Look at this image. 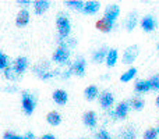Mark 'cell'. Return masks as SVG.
I'll use <instances>...</instances> for the list:
<instances>
[{
	"label": "cell",
	"mask_w": 159,
	"mask_h": 139,
	"mask_svg": "<svg viewBox=\"0 0 159 139\" xmlns=\"http://www.w3.org/2000/svg\"><path fill=\"white\" fill-rule=\"evenodd\" d=\"M56 25H57L59 36H60L61 39H66L67 36L70 35V31H71V24H70L69 17H67L66 14H59Z\"/></svg>",
	"instance_id": "cell-1"
},
{
	"label": "cell",
	"mask_w": 159,
	"mask_h": 139,
	"mask_svg": "<svg viewBox=\"0 0 159 139\" xmlns=\"http://www.w3.org/2000/svg\"><path fill=\"white\" fill-rule=\"evenodd\" d=\"M21 104H22V110L27 115H31L35 110V106H36V99L35 96H32L28 90L22 92V98H21Z\"/></svg>",
	"instance_id": "cell-2"
},
{
	"label": "cell",
	"mask_w": 159,
	"mask_h": 139,
	"mask_svg": "<svg viewBox=\"0 0 159 139\" xmlns=\"http://www.w3.org/2000/svg\"><path fill=\"white\" fill-rule=\"evenodd\" d=\"M69 57H70V50L64 46H59L53 52V56H52L53 61H56L59 64H66L69 61Z\"/></svg>",
	"instance_id": "cell-3"
},
{
	"label": "cell",
	"mask_w": 159,
	"mask_h": 139,
	"mask_svg": "<svg viewBox=\"0 0 159 139\" xmlns=\"http://www.w3.org/2000/svg\"><path fill=\"white\" fill-rule=\"evenodd\" d=\"M138 53H140V49H138L137 45H131V46H129L126 49V52H124V54H123V63L124 64H131L133 61L137 59Z\"/></svg>",
	"instance_id": "cell-4"
},
{
	"label": "cell",
	"mask_w": 159,
	"mask_h": 139,
	"mask_svg": "<svg viewBox=\"0 0 159 139\" xmlns=\"http://www.w3.org/2000/svg\"><path fill=\"white\" fill-rule=\"evenodd\" d=\"M70 67H71V71H73V74H74V75L84 76L85 75V70H87V61H85V59L78 57Z\"/></svg>",
	"instance_id": "cell-5"
},
{
	"label": "cell",
	"mask_w": 159,
	"mask_h": 139,
	"mask_svg": "<svg viewBox=\"0 0 159 139\" xmlns=\"http://www.w3.org/2000/svg\"><path fill=\"white\" fill-rule=\"evenodd\" d=\"M99 104H101L103 109H110L112 104L115 103V98L113 95L109 92V90H103L102 93H99Z\"/></svg>",
	"instance_id": "cell-6"
},
{
	"label": "cell",
	"mask_w": 159,
	"mask_h": 139,
	"mask_svg": "<svg viewBox=\"0 0 159 139\" xmlns=\"http://www.w3.org/2000/svg\"><path fill=\"white\" fill-rule=\"evenodd\" d=\"M129 110H130L129 103H127V102H121V103H119L117 106H116L115 111H112V115L115 118H120V120H123V118L127 117Z\"/></svg>",
	"instance_id": "cell-7"
},
{
	"label": "cell",
	"mask_w": 159,
	"mask_h": 139,
	"mask_svg": "<svg viewBox=\"0 0 159 139\" xmlns=\"http://www.w3.org/2000/svg\"><path fill=\"white\" fill-rule=\"evenodd\" d=\"M119 14H120V7H119L117 4H109L106 7V10H105V18L109 20V21L115 22L116 20H117Z\"/></svg>",
	"instance_id": "cell-8"
},
{
	"label": "cell",
	"mask_w": 159,
	"mask_h": 139,
	"mask_svg": "<svg viewBox=\"0 0 159 139\" xmlns=\"http://www.w3.org/2000/svg\"><path fill=\"white\" fill-rule=\"evenodd\" d=\"M13 68L16 70L17 74H20V75H21V74L28 68V59L24 57V56L17 57L16 60H14V63H13Z\"/></svg>",
	"instance_id": "cell-9"
},
{
	"label": "cell",
	"mask_w": 159,
	"mask_h": 139,
	"mask_svg": "<svg viewBox=\"0 0 159 139\" xmlns=\"http://www.w3.org/2000/svg\"><path fill=\"white\" fill-rule=\"evenodd\" d=\"M82 121L88 128H95L96 123H98V115H96L95 111H87L82 115Z\"/></svg>",
	"instance_id": "cell-10"
},
{
	"label": "cell",
	"mask_w": 159,
	"mask_h": 139,
	"mask_svg": "<svg viewBox=\"0 0 159 139\" xmlns=\"http://www.w3.org/2000/svg\"><path fill=\"white\" fill-rule=\"evenodd\" d=\"M52 98H53V100H55V103H57L59 106H64V104L67 103V100H69V95H67V92L63 89L55 90Z\"/></svg>",
	"instance_id": "cell-11"
},
{
	"label": "cell",
	"mask_w": 159,
	"mask_h": 139,
	"mask_svg": "<svg viewBox=\"0 0 159 139\" xmlns=\"http://www.w3.org/2000/svg\"><path fill=\"white\" fill-rule=\"evenodd\" d=\"M99 7H101V3L99 2H93V0H89V2L84 3V7H82V13L84 14H95L99 11Z\"/></svg>",
	"instance_id": "cell-12"
},
{
	"label": "cell",
	"mask_w": 159,
	"mask_h": 139,
	"mask_svg": "<svg viewBox=\"0 0 159 139\" xmlns=\"http://www.w3.org/2000/svg\"><path fill=\"white\" fill-rule=\"evenodd\" d=\"M28 22H30V11L28 10H21L18 14H17V18H16V25L20 28L25 27V25H28Z\"/></svg>",
	"instance_id": "cell-13"
},
{
	"label": "cell",
	"mask_w": 159,
	"mask_h": 139,
	"mask_svg": "<svg viewBox=\"0 0 159 139\" xmlns=\"http://www.w3.org/2000/svg\"><path fill=\"white\" fill-rule=\"evenodd\" d=\"M155 27H157V21H155L154 17L147 15L141 20V28H143L145 32H151V31H154Z\"/></svg>",
	"instance_id": "cell-14"
},
{
	"label": "cell",
	"mask_w": 159,
	"mask_h": 139,
	"mask_svg": "<svg viewBox=\"0 0 159 139\" xmlns=\"http://www.w3.org/2000/svg\"><path fill=\"white\" fill-rule=\"evenodd\" d=\"M113 25H115V22L106 20L105 17H102L101 20H98V21H96V28H98L101 32H105V33L110 32V31H112V28H113Z\"/></svg>",
	"instance_id": "cell-15"
},
{
	"label": "cell",
	"mask_w": 159,
	"mask_h": 139,
	"mask_svg": "<svg viewBox=\"0 0 159 139\" xmlns=\"http://www.w3.org/2000/svg\"><path fill=\"white\" fill-rule=\"evenodd\" d=\"M49 6L50 3L48 0H36V2H34V11L36 15H41L49 8Z\"/></svg>",
	"instance_id": "cell-16"
},
{
	"label": "cell",
	"mask_w": 159,
	"mask_h": 139,
	"mask_svg": "<svg viewBox=\"0 0 159 139\" xmlns=\"http://www.w3.org/2000/svg\"><path fill=\"white\" fill-rule=\"evenodd\" d=\"M84 96H85V99H87V100H95V99L99 96V89H98V86H95V85H91V86L85 88Z\"/></svg>",
	"instance_id": "cell-17"
},
{
	"label": "cell",
	"mask_w": 159,
	"mask_h": 139,
	"mask_svg": "<svg viewBox=\"0 0 159 139\" xmlns=\"http://www.w3.org/2000/svg\"><path fill=\"white\" fill-rule=\"evenodd\" d=\"M46 121L50 125L57 127L59 124L61 123V115L59 114L57 111H50V113H48V115H46Z\"/></svg>",
	"instance_id": "cell-18"
},
{
	"label": "cell",
	"mask_w": 159,
	"mask_h": 139,
	"mask_svg": "<svg viewBox=\"0 0 159 139\" xmlns=\"http://www.w3.org/2000/svg\"><path fill=\"white\" fill-rule=\"evenodd\" d=\"M127 103H129V106L131 107V109H134V110H143L145 102H144L143 98L137 96V98H131L129 102H127Z\"/></svg>",
	"instance_id": "cell-19"
},
{
	"label": "cell",
	"mask_w": 159,
	"mask_h": 139,
	"mask_svg": "<svg viewBox=\"0 0 159 139\" xmlns=\"http://www.w3.org/2000/svg\"><path fill=\"white\" fill-rule=\"evenodd\" d=\"M106 54H107V52H106V49H105V47H102V49L96 50V52L92 54V60H93V63L101 64L102 61L106 60Z\"/></svg>",
	"instance_id": "cell-20"
},
{
	"label": "cell",
	"mask_w": 159,
	"mask_h": 139,
	"mask_svg": "<svg viewBox=\"0 0 159 139\" xmlns=\"http://www.w3.org/2000/svg\"><path fill=\"white\" fill-rule=\"evenodd\" d=\"M137 21H138L137 13H135V11L130 13V15L127 17V20H126V29L127 31H133L135 28V25H137Z\"/></svg>",
	"instance_id": "cell-21"
},
{
	"label": "cell",
	"mask_w": 159,
	"mask_h": 139,
	"mask_svg": "<svg viewBox=\"0 0 159 139\" xmlns=\"http://www.w3.org/2000/svg\"><path fill=\"white\" fill-rule=\"evenodd\" d=\"M117 57H119L117 50L110 49L109 52H107V54H106V66L107 67H113L116 64V61H117Z\"/></svg>",
	"instance_id": "cell-22"
},
{
	"label": "cell",
	"mask_w": 159,
	"mask_h": 139,
	"mask_svg": "<svg viewBox=\"0 0 159 139\" xmlns=\"http://www.w3.org/2000/svg\"><path fill=\"white\" fill-rule=\"evenodd\" d=\"M135 90H137L138 93H145L148 92V90H151V88H149V82L145 81V79H140V81L135 82Z\"/></svg>",
	"instance_id": "cell-23"
},
{
	"label": "cell",
	"mask_w": 159,
	"mask_h": 139,
	"mask_svg": "<svg viewBox=\"0 0 159 139\" xmlns=\"http://www.w3.org/2000/svg\"><path fill=\"white\" fill-rule=\"evenodd\" d=\"M119 138H120V139H137V134H135V129L134 128L129 127V128L123 129V131L120 132Z\"/></svg>",
	"instance_id": "cell-24"
},
{
	"label": "cell",
	"mask_w": 159,
	"mask_h": 139,
	"mask_svg": "<svg viewBox=\"0 0 159 139\" xmlns=\"http://www.w3.org/2000/svg\"><path fill=\"white\" fill-rule=\"evenodd\" d=\"M135 74H137V68H134V67H131V68H130V70H127L126 72H123V74H121V76H120V81H121V82H129V81H131V79L135 76Z\"/></svg>",
	"instance_id": "cell-25"
},
{
	"label": "cell",
	"mask_w": 159,
	"mask_h": 139,
	"mask_svg": "<svg viewBox=\"0 0 159 139\" xmlns=\"http://www.w3.org/2000/svg\"><path fill=\"white\" fill-rule=\"evenodd\" d=\"M4 76H6V79H10V81H17V79H20V74H17L16 72V70L13 68V67H7V68L4 70Z\"/></svg>",
	"instance_id": "cell-26"
},
{
	"label": "cell",
	"mask_w": 159,
	"mask_h": 139,
	"mask_svg": "<svg viewBox=\"0 0 159 139\" xmlns=\"http://www.w3.org/2000/svg\"><path fill=\"white\" fill-rule=\"evenodd\" d=\"M7 67H10V57L0 52V70L4 71Z\"/></svg>",
	"instance_id": "cell-27"
},
{
	"label": "cell",
	"mask_w": 159,
	"mask_h": 139,
	"mask_svg": "<svg viewBox=\"0 0 159 139\" xmlns=\"http://www.w3.org/2000/svg\"><path fill=\"white\" fill-rule=\"evenodd\" d=\"M66 6H69L70 8H74V10H82V7H84V3L80 2V0H67Z\"/></svg>",
	"instance_id": "cell-28"
},
{
	"label": "cell",
	"mask_w": 159,
	"mask_h": 139,
	"mask_svg": "<svg viewBox=\"0 0 159 139\" xmlns=\"http://www.w3.org/2000/svg\"><path fill=\"white\" fill-rule=\"evenodd\" d=\"M158 135H159V132H158V129H155V128H149V129H147L145 132H144V139H158Z\"/></svg>",
	"instance_id": "cell-29"
},
{
	"label": "cell",
	"mask_w": 159,
	"mask_h": 139,
	"mask_svg": "<svg viewBox=\"0 0 159 139\" xmlns=\"http://www.w3.org/2000/svg\"><path fill=\"white\" fill-rule=\"evenodd\" d=\"M148 82H149V88L152 90H159V74L151 76V79H148Z\"/></svg>",
	"instance_id": "cell-30"
},
{
	"label": "cell",
	"mask_w": 159,
	"mask_h": 139,
	"mask_svg": "<svg viewBox=\"0 0 159 139\" xmlns=\"http://www.w3.org/2000/svg\"><path fill=\"white\" fill-rule=\"evenodd\" d=\"M95 139H112V137H110V134L106 131V129H101V131L96 132Z\"/></svg>",
	"instance_id": "cell-31"
},
{
	"label": "cell",
	"mask_w": 159,
	"mask_h": 139,
	"mask_svg": "<svg viewBox=\"0 0 159 139\" xmlns=\"http://www.w3.org/2000/svg\"><path fill=\"white\" fill-rule=\"evenodd\" d=\"M3 139H25L24 137H21V135H17V134H13V132H4V135H3Z\"/></svg>",
	"instance_id": "cell-32"
},
{
	"label": "cell",
	"mask_w": 159,
	"mask_h": 139,
	"mask_svg": "<svg viewBox=\"0 0 159 139\" xmlns=\"http://www.w3.org/2000/svg\"><path fill=\"white\" fill-rule=\"evenodd\" d=\"M24 138H25V139H38V138L35 137V135L32 134V132H27V134L24 135Z\"/></svg>",
	"instance_id": "cell-33"
},
{
	"label": "cell",
	"mask_w": 159,
	"mask_h": 139,
	"mask_svg": "<svg viewBox=\"0 0 159 139\" xmlns=\"http://www.w3.org/2000/svg\"><path fill=\"white\" fill-rule=\"evenodd\" d=\"M41 139H56V137L52 134H45V135H42Z\"/></svg>",
	"instance_id": "cell-34"
},
{
	"label": "cell",
	"mask_w": 159,
	"mask_h": 139,
	"mask_svg": "<svg viewBox=\"0 0 159 139\" xmlns=\"http://www.w3.org/2000/svg\"><path fill=\"white\" fill-rule=\"evenodd\" d=\"M18 4H24V6H30V0H18Z\"/></svg>",
	"instance_id": "cell-35"
},
{
	"label": "cell",
	"mask_w": 159,
	"mask_h": 139,
	"mask_svg": "<svg viewBox=\"0 0 159 139\" xmlns=\"http://www.w3.org/2000/svg\"><path fill=\"white\" fill-rule=\"evenodd\" d=\"M4 90H7V92H14V90H17V88H10V86H7V88H4Z\"/></svg>",
	"instance_id": "cell-36"
},
{
	"label": "cell",
	"mask_w": 159,
	"mask_h": 139,
	"mask_svg": "<svg viewBox=\"0 0 159 139\" xmlns=\"http://www.w3.org/2000/svg\"><path fill=\"white\" fill-rule=\"evenodd\" d=\"M157 107H158V109H159V96H158V98H157Z\"/></svg>",
	"instance_id": "cell-37"
},
{
	"label": "cell",
	"mask_w": 159,
	"mask_h": 139,
	"mask_svg": "<svg viewBox=\"0 0 159 139\" xmlns=\"http://www.w3.org/2000/svg\"><path fill=\"white\" fill-rule=\"evenodd\" d=\"M158 132H159V127H158Z\"/></svg>",
	"instance_id": "cell-38"
},
{
	"label": "cell",
	"mask_w": 159,
	"mask_h": 139,
	"mask_svg": "<svg viewBox=\"0 0 159 139\" xmlns=\"http://www.w3.org/2000/svg\"><path fill=\"white\" fill-rule=\"evenodd\" d=\"M158 49H159V45H158Z\"/></svg>",
	"instance_id": "cell-39"
},
{
	"label": "cell",
	"mask_w": 159,
	"mask_h": 139,
	"mask_svg": "<svg viewBox=\"0 0 159 139\" xmlns=\"http://www.w3.org/2000/svg\"><path fill=\"white\" fill-rule=\"evenodd\" d=\"M81 139H85V138H81Z\"/></svg>",
	"instance_id": "cell-40"
}]
</instances>
